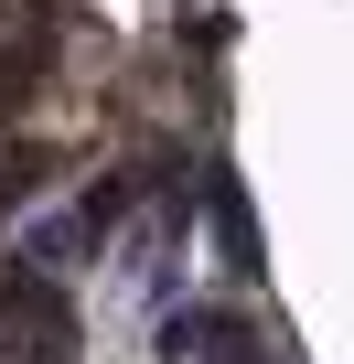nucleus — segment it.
I'll return each instance as SVG.
<instances>
[{
	"instance_id": "obj_1",
	"label": "nucleus",
	"mask_w": 354,
	"mask_h": 364,
	"mask_svg": "<svg viewBox=\"0 0 354 364\" xmlns=\"http://www.w3.org/2000/svg\"><path fill=\"white\" fill-rule=\"evenodd\" d=\"M0 321H11V353L22 364H76V300L43 268H11V279H0Z\"/></svg>"
},
{
	"instance_id": "obj_4",
	"label": "nucleus",
	"mask_w": 354,
	"mask_h": 364,
	"mask_svg": "<svg viewBox=\"0 0 354 364\" xmlns=\"http://www.w3.org/2000/svg\"><path fill=\"white\" fill-rule=\"evenodd\" d=\"M22 86H33V65H0V107H22Z\"/></svg>"
},
{
	"instance_id": "obj_2",
	"label": "nucleus",
	"mask_w": 354,
	"mask_h": 364,
	"mask_svg": "<svg viewBox=\"0 0 354 364\" xmlns=\"http://www.w3.org/2000/svg\"><path fill=\"white\" fill-rule=\"evenodd\" d=\"M172 353H204V364H258V343H247V321H226V311H183L161 332Z\"/></svg>"
},
{
	"instance_id": "obj_3",
	"label": "nucleus",
	"mask_w": 354,
	"mask_h": 364,
	"mask_svg": "<svg viewBox=\"0 0 354 364\" xmlns=\"http://www.w3.org/2000/svg\"><path fill=\"white\" fill-rule=\"evenodd\" d=\"M215 236H226V268H258V225H247V182L215 171Z\"/></svg>"
}]
</instances>
